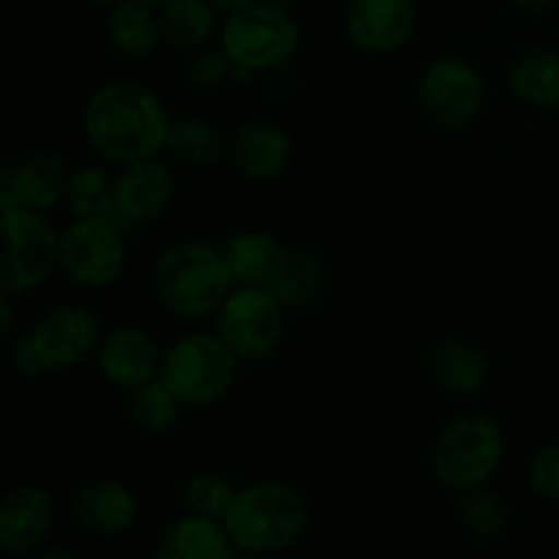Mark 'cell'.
Listing matches in <instances>:
<instances>
[{
	"label": "cell",
	"mask_w": 559,
	"mask_h": 559,
	"mask_svg": "<svg viewBox=\"0 0 559 559\" xmlns=\"http://www.w3.org/2000/svg\"><path fill=\"white\" fill-rule=\"evenodd\" d=\"M104 33H107L109 47L129 60L147 58L156 52L158 44H164L158 9L140 0H120L118 5H112L107 11Z\"/></svg>",
	"instance_id": "603a6c76"
},
{
	"label": "cell",
	"mask_w": 559,
	"mask_h": 559,
	"mask_svg": "<svg viewBox=\"0 0 559 559\" xmlns=\"http://www.w3.org/2000/svg\"><path fill=\"white\" fill-rule=\"evenodd\" d=\"M140 3H145V5H153V9H162V5H167L169 0H140Z\"/></svg>",
	"instance_id": "8d00e7d4"
},
{
	"label": "cell",
	"mask_w": 559,
	"mask_h": 559,
	"mask_svg": "<svg viewBox=\"0 0 559 559\" xmlns=\"http://www.w3.org/2000/svg\"><path fill=\"white\" fill-rule=\"evenodd\" d=\"M304 44V27L278 3H260L227 14L218 31V47L235 66V80L284 69Z\"/></svg>",
	"instance_id": "5b68a950"
},
{
	"label": "cell",
	"mask_w": 559,
	"mask_h": 559,
	"mask_svg": "<svg viewBox=\"0 0 559 559\" xmlns=\"http://www.w3.org/2000/svg\"><path fill=\"white\" fill-rule=\"evenodd\" d=\"M55 524L52 497L41 486H20L0 497V549L11 555L41 549Z\"/></svg>",
	"instance_id": "d6986e66"
},
{
	"label": "cell",
	"mask_w": 559,
	"mask_h": 559,
	"mask_svg": "<svg viewBox=\"0 0 559 559\" xmlns=\"http://www.w3.org/2000/svg\"><path fill=\"white\" fill-rule=\"evenodd\" d=\"M519 11L524 14H544V11H551L559 0H511Z\"/></svg>",
	"instance_id": "836d02e7"
},
{
	"label": "cell",
	"mask_w": 559,
	"mask_h": 559,
	"mask_svg": "<svg viewBox=\"0 0 559 559\" xmlns=\"http://www.w3.org/2000/svg\"><path fill=\"white\" fill-rule=\"evenodd\" d=\"M235 287L222 246L178 240L158 251L151 267V293L167 314L186 322L213 320Z\"/></svg>",
	"instance_id": "7a4b0ae2"
},
{
	"label": "cell",
	"mask_w": 559,
	"mask_h": 559,
	"mask_svg": "<svg viewBox=\"0 0 559 559\" xmlns=\"http://www.w3.org/2000/svg\"><path fill=\"white\" fill-rule=\"evenodd\" d=\"M129 229L112 216L71 218L60 229L58 271L80 289H107L129 267Z\"/></svg>",
	"instance_id": "52a82bcc"
},
{
	"label": "cell",
	"mask_w": 559,
	"mask_h": 559,
	"mask_svg": "<svg viewBox=\"0 0 559 559\" xmlns=\"http://www.w3.org/2000/svg\"><path fill=\"white\" fill-rule=\"evenodd\" d=\"M14 320H16L14 298H9V295L0 293V338H3L5 333L11 331V325H14Z\"/></svg>",
	"instance_id": "d6a6232c"
},
{
	"label": "cell",
	"mask_w": 559,
	"mask_h": 559,
	"mask_svg": "<svg viewBox=\"0 0 559 559\" xmlns=\"http://www.w3.org/2000/svg\"><path fill=\"white\" fill-rule=\"evenodd\" d=\"M462 524L475 540H497L508 530V508L495 491L475 489L462 495Z\"/></svg>",
	"instance_id": "f546056e"
},
{
	"label": "cell",
	"mask_w": 559,
	"mask_h": 559,
	"mask_svg": "<svg viewBox=\"0 0 559 559\" xmlns=\"http://www.w3.org/2000/svg\"><path fill=\"white\" fill-rule=\"evenodd\" d=\"M287 314L271 287L235 284L213 314V331L240 364H262L282 347Z\"/></svg>",
	"instance_id": "ba28073f"
},
{
	"label": "cell",
	"mask_w": 559,
	"mask_h": 559,
	"mask_svg": "<svg viewBox=\"0 0 559 559\" xmlns=\"http://www.w3.org/2000/svg\"><path fill=\"white\" fill-rule=\"evenodd\" d=\"M429 462L442 489L456 495L486 489L506 462V431L489 413H459L437 431Z\"/></svg>",
	"instance_id": "3957f363"
},
{
	"label": "cell",
	"mask_w": 559,
	"mask_h": 559,
	"mask_svg": "<svg viewBox=\"0 0 559 559\" xmlns=\"http://www.w3.org/2000/svg\"><path fill=\"white\" fill-rule=\"evenodd\" d=\"M104 336L102 320L82 304H60L44 311L25 333L22 342L33 353L38 374L71 371L96 355Z\"/></svg>",
	"instance_id": "8fae6325"
},
{
	"label": "cell",
	"mask_w": 559,
	"mask_h": 559,
	"mask_svg": "<svg viewBox=\"0 0 559 559\" xmlns=\"http://www.w3.org/2000/svg\"><path fill=\"white\" fill-rule=\"evenodd\" d=\"M233 546L227 527H222L216 519L186 513L162 533L156 559H229Z\"/></svg>",
	"instance_id": "7402d4cb"
},
{
	"label": "cell",
	"mask_w": 559,
	"mask_h": 559,
	"mask_svg": "<svg viewBox=\"0 0 559 559\" xmlns=\"http://www.w3.org/2000/svg\"><path fill=\"white\" fill-rule=\"evenodd\" d=\"M235 489L233 480L222 473H197L191 475L189 484H186V506H189V513H197V516L216 519V522H224L227 511L233 508Z\"/></svg>",
	"instance_id": "f1b7e54d"
},
{
	"label": "cell",
	"mask_w": 559,
	"mask_h": 559,
	"mask_svg": "<svg viewBox=\"0 0 559 559\" xmlns=\"http://www.w3.org/2000/svg\"><path fill=\"white\" fill-rule=\"evenodd\" d=\"M33 559H80V557H74L71 555V551H66V549H38L36 555H33Z\"/></svg>",
	"instance_id": "d590c367"
},
{
	"label": "cell",
	"mask_w": 559,
	"mask_h": 559,
	"mask_svg": "<svg viewBox=\"0 0 559 559\" xmlns=\"http://www.w3.org/2000/svg\"><path fill=\"white\" fill-rule=\"evenodd\" d=\"M96 3L98 5H107V9H112V5H118L120 0H96Z\"/></svg>",
	"instance_id": "74e56055"
},
{
	"label": "cell",
	"mask_w": 559,
	"mask_h": 559,
	"mask_svg": "<svg viewBox=\"0 0 559 559\" xmlns=\"http://www.w3.org/2000/svg\"><path fill=\"white\" fill-rule=\"evenodd\" d=\"M63 205L69 207L71 218L112 216L115 173H109V164L91 162L69 169Z\"/></svg>",
	"instance_id": "4316f807"
},
{
	"label": "cell",
	"mask_w": 559,
	"mask_h": 559,
	"mask_svg": "<svg viewBox=\"0 0 559 559\" xmlns=\"http://www.w3.org/2000/svg\"><path fill=\"white\" fill-rule=\"evenodd\" d=\"M169 115L167 102L140 80H109L82 107V136L109 167L164 156Z\"/></svg>",
	"instance_id": "6da1fadb"
},
{
	"label": "cell",
	"mask_w": 559,
	"mask_h": 559,
	"mask_svg": "<svg viewBox=\"0 0 559 559\" xmlns=\"http://www.w3.org/2000/svg\"><path fill=\"white\" fill-rule=\"evenodd\" d=\"M158 16L164 44L189 55L213 47L222 31L218 11L207 0H169L158 9Z\"/></svg>",
	"instance_id": "d4e9b609"
},
{
	"label": "cell",
	"mask_w": 559,
	"mask_h": 559,
	"mask_svg": "<svg viewBox=\"0 0 559 559\" xmlns=\"http://www.w3.org/2000/svg\"><path fill=\"white\" fill-rule=\"evenodd\" d=\"M527 484L544 500L559 502V442L538 448L527 464Z\"/></svg>",
	"instance_id": "1f68e13d"
},
{
	"label": "cell",
	"mask_w": 559,
	"mask_h": 559,
	"mask_svg": "<svg viewBox=\"0 0 559 559\" xmlns=\"http://www.w3.org/2000/svg\"><path fill=\"white\" fill-rule=\"evenodd\" d=\"M183 409L180 399L164 385L162 377L129 393V418L145 435H164L175 429Z\"/></svg>",
	"instance_id": "83f0119b"
},
{
	"label": "cell",
	"mask_w": 559,
	"mask_h": 559,
	"mask_svg": "<svg viewBox=\"0 0 559 559\" xmlns=\"http://www.w3.org/2000/svg\"><path fill=\"white\" fill-rule=\"evenodd\" d=\"M164 349L151 331L136 325L109 328L98 342L96 371L115 391L131 393L162 374Z\"/></svg>",
	"instance_id": "5bb4252c"
},
{
	"label": "cell",
	"mask_w": 559,
	"mask_h": 559,
	"mask_svg": "<svg viewBox=\"0 0 559 559\" xmlns=\"http://www.w3.org/2000/svg\"><path fill=\"white\" fill-rule=\"evenodd\" d=\"M60 229L47 213H0V293H36L58 271Z\"/></svg>",
	"instance_id": "9c48e42d"
},
{
	"label": "cell",
	"mask_w": 559,
	"mask_h": 559,
	"mask_svg": "<svg viewBox=\"0 0 559 559\" xmlns=\"http://www.w3.org/2000/svg\"><path fill=\"white\" fill-rule=\"evenodd\" d=\"M222 251L233 282L243 287H271L289 257V246L267 229H240Z\"/></svg>",
	"instance_id": "ffe728a7"
},
{
	"label": "cell",
	"mask_w": 559,
	"mask_h": 559,
	"mask_svg": "<svg viewBox=\"0 0 559 559\" xmlns=\"http://www.w3.org/2000/svg\"><path fill=\"white\" fill-rule=\"evenodd\" d=\"M415 98L435 129L464 131L484 109L486 80L473 60L442 55L420 71Z\"/></svg>",
	"instance_id": "30bf717a"
},
{
	"label": "cell",
	"mask_w": 559,
	"mask_h": 559,
	"mask_svg": "<svg viewBox=\"0 0 559 559\" xmlns=\"http://www.w3.org/2000/svg\"><path fill=\"white\" fill-rule=\"evenodd\" d=\"M325 278L328 267L320 251L309 249V246H298V249H289L287 262H284L276 282L271 284V289L287 306V311H298L320 298L322 289H325Z\"/></svg>",
	"instance_id": "484cf974"
},
{
	"label": "cell",
	"mask_w": 559,
	"mask_h": 559,
	"mask_svg": "<svg viewBox=\"0 0 559 559\" xmlns=\"http://www.w3.org/2000/svg\"><path fill=\"white\" fill-rule=\"evenodd\" d=\"M222 524L240 551L267 555L298 544L309 524V506L284 480H257L238 489Z\"/></svg>",
	"instance_id": "277c9868"
},
{
	"label": "cell",
	"mask_w": 559,
	"mask_h": 559,
	"mask_svg": "<svg viewBox=\"0 0 559 559\" xmlns=\"http://www.w3.org/2000/svg\"><path fill=\"white\" fill-rule=\"evenodd\" d=\"M418 27L415 0H347L344 33L369 55H393L407 47Z\"/></svg>",
	"instance_id": "9a60e30c"
},
{
	"label": "cell",
	"mask_w": 559,
	"mask_h": 559,
	"mask_svg": "<svg viewBox=\"0 0 559 559\" xmlns=\"http://www.w3.org/2000/svg\"><path fill=\"white\" fill-rule=\"evenodd\" d=\"M227 158L240 178L251 183H271L289 169L293 136L276 120L249 118L229 134Z\"/></svg>",
	"instance_id": "2e32d148"
},
{
	"label": "cell",
	"mask_w": 559,
	"mask_h": 559,
	"mask_svg": "<svg viewBox=\"0 0 559 559\" xmlns=\"http://www.w3.org/2000/svg\"><path fill=\"white\" fill-rule=\"evenodd\" d=\"M69 167L52 151L0 164V213H49L66 200Z\"/></svg>",
	"instance_id": "4fadbf2b"
},
{
	"label": "cell",
	"mask_w": 559,
	"mask_h": 559,
	"mask_svg": "<svg viewBox=\"0 0 559 559\" xmlns=\"http://www.w3.org/2000/svg\"><path fill=\"white\" fill-rule=\"evenodd\" d=\"M186 80L197 91H222L229 80H235V66L222 47H205L200 52H191L186 63Z\"/></svg>",
	"instance_id": "4dcf8cb0"
},
{
	"label": "cell",
	"mask_w": 559,
	"mask_h": 559,
	"mask_svg": "<svg viewBox=\"0 0 559 559\" xmlns=\"http://www.w3.org/2000/svg\"><path fill=\"white\" fill-rule=\"evenodd\" d=\"M227 140L229 136L218 129L216 120L205 115H180L169 123L164 156L175 167L211 169L227 158Z\"/></svg>",
	"instance_id": "44dd1931"
},
{
	"label": "cell",
	"mask_w": 559,
	"mask_h": 559,
	"mask_svg": "<svg viewBox=\"0 0 559 559\" xmlns=\"http://www.w3.org/2000/svg\"><path fill=\"white\" fill-rule=\"evenodd\" d=\"M178 194V169L167 156H151L126 164L115 173L112 218L136 233L162 222Z\"/></svg>",
	"instance_id": "7c38bea8"
},
{
	"label": "cell",
	"mask_w": 559,
	"mask_h": 559,
	"mask_svg": "<svg viewBox=\"0 0 559 559\" xmlns=\"http://www.w3.org/2000/svg\"><path fill=\"white\" fill-rule=\"evenodd\" d=\"M229 559H257V555H238V557H229Z\"/></svg>",
	"instance_id": "f35d334b"
},
{
	"label": "cell",
	"mask_w": 559,
	"mask_h": 559,
	"mask_svg": "<svg viewBox=\"0 0 559 559\" xmlns=\"http://www.w3.org/2000/svg\"><path fill=\"white\" fill-rule=\"evenodd\" d=\"M508 91L516 102L533 109H559V52L527 49L516 55L508 69Z\"/></svg>",
	"instance_id": "cb8c5ba5"
},
{
	"label": "cell",
	"mask_w": 559,
	"mask_h": 559,
	"mask_svg": "<svg viewBox=\"0 0 559 559\" xmlns=\"http://www.w3.org/2000/svg\"><path fill=\"white\" fill-rule=\"evenodd\" d=\"M238 366L240 360L211 328V331H189L175 338L164 349L158 377L183 407L205 409L233 391Z\"/></svg>",
	"instance_id": "8992f818"
},
{
	"label": "cell",
	"mask_w": 559,
	"mask_h": 559,
	"mask_svg": "<svg viewBox=\"0 0 559 559\" xmlns=\"http://www.w3.org/2000/svg\"><path fill=\"white\" fill-rule=\"evenodd\" d=\"M207 3H211L218 14L227 16V14H235V11H240V9H249V5H254L257 0H207Z\"/></svg>",
	"instance_id": "e575fe53"
},
{
	"label": "cell",
	"mask_w": 559,
	"mask_h": 559,
	"mask_svg": "<svg viewBox=\"0 0 559 559\" xmlns=\"http://www.w3.org/2000/svg\"><path fill=\"white\" fill-rule=\"evenodd\" d=\"M429 374L442 393L456 399H473L489 388L491 358L478 342L464 336H448L429 353Z\"/></svg>",
	"instance_id": "ac0fdd59"
},
{
	"label": "cell",
	"mask_w": 559,
	"mask_h": 559,
	"mask_svg": "<svg viewBox=\"0 0 559 559\" xmlns=\"http://www.w3.org/2000/svg\"><path fill=\"white\" fill-rule=\"evenodd\" d=\"M136 497L115 478H91L71 497V519L91 535H120L136 522Z\"/></svg>",
	"instance_id": "e0dca14e"
}]
</instances>
